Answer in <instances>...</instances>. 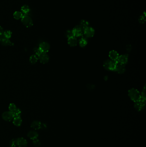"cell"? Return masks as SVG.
<instances>
[{
	"instance_id": "obj_6",
	"label": "cell",
	"mask_w": 146,
	"mask_h": 147,
	"mask_svg": "<svg viewBox=\"0 0 146 147\" xmlns=\"http://www.w3.org/2000/svg\"><path fill=\"white\" fill-rule=\"evenodd\" d=\"M84 32L85 37L87 38H91L94 35L95 31L93 28L87 27L84 29Z\"/></svg>"
},
{
	"instance_id": "obj_24",
	"label": "cell",
	"mask_w": 146,
	"mask_h": 147,
	"mask_svg": "<svg viewBox=\"0 0 146 147\" xmlns=\"http://www.w3.org/2000/svg\"><path fill=\"white\" fill-rule=\"evenodd\" d=\"M6 39H10L12 36V32L9 30H6L3 33Z\"/></svg>"
},
{
	"instance_id": "obj_26",
	"label": "cell",
	"mask_w": 146,
	"mask_h": 147,
	"mask_svg": "<svg viewBox=\"0 0 146 147\" xmlns=\"http://www.w3.org/2000/svg\"><path fill=\"white\" fill-rule=\"evenodd\" d=\"M34 52L35 53V55L37 56L39 58L42 54L43 53V52H42L41 50L39 47L35 48L34 50Z\"/></svg>"
},
{
	"instance_id": "obj_17",
	"label": "cell",
	"mask_w": 146,
	"mask_h": 147,
	"mask_svg": "<svg viewBox=\"0 0 146 147\" xmlns=\"http://www.w3.org/2000/svg\"><path fill=\"white\" fill-rule=\"evenodd\" d=\"M21 11L22 13H24V15H28L30 12V9L29 8V6L26 5H23L21 8Z\"/></svg>"
},
{
	"instance_id": "obj_14",
	"label": "cell",
	"mask_w": 146,
	"mask_h": 147,
	"mask_svg": "<svg viewBox=\"0 0 146 147\" xmlns=\"http://www.w3.org/2000/svg\"><path fill=\"white\" fill-rule=\"evenodd\" d=\"M68 43L69 45L71 47H75L77 45L78 41H77V39L75 37L73 36V37L68 38Z\"/></svg>"
},
{
	"instance_id": "obj_28",
	"label": "cell",
	"mask_w": 146,
	"mask_h": 147,
	"mask_svg": "<svg viewBox=\"0 0 146 147\" xmlns=\"http://www.w3.org/2000/svg\"><path fill=\"white\" fill-rule=\"evenodd\" d=\"M16 105L13 103L10 104L9 106V109L11 112H13L16 109Z\"/></svg>"
},
{
	"instance_id": "obj_19",
	"label": "cell",
	"mask_w": 146,
	"mask_h": 147,
	"mask_svg": "<svg viewBox=\"0 0 146 147\" xmlns=\"http://www.w3.org/2000/svg\"><path fill=\"white\" fill-rule=\"evenodd\" d=\"M13 123L16 126H20L22 123V120L20 117H14Z\"/></svg>"
},
{
	"instance_id": "obj_23",
	"label": "cell",
	"mask_w": 146,
	"mask_h": 147,
	"mask_svg": "<svg viewBox=\"0 0 146 147\" xmlns=\"http://www.w3.org/2000/svg\"><path fill=\"white\" fill-rule=\"evenodd\" d=\"M89 25V23L88 22H87V21L85 20H82L80 22V26L81 28H82L83 30L84 29H85V28H87V27H88Z\"/></svg>"
},
{
	"instance_id": "obj_33",
	"label": "cell",
	"mask_w": 146,
	"mask_h": 147,
	"mask_svg": "<svg viewBox=\"0 0 146 147\" xmlns=\"http://www.w3.org/2000/svg\"><path fill=\"white\" fill-rule=\"evenodd\" d=\"M46 125H45V124L44 123H41V128L40 129H45V128H46Z\"/></svg>"
},
{
	"instance_id": "obj_16",
	"label": "cell",
	"mask_w": 146,
	"mask_h": 147,
	"mask_svg": "<svg viewBox=\"0 0 146 147\" xmlns=\"http://www.w3.org/2000/svg\"><path fill=\"white\" fill-rule=\"evenodd\" d=\"M28 137L30 138V139H32V140H35L36 139L37 137H38V134L37 133V132H36L34 131H30L29 132L28 134Z\"/></svg>"
},
{
	"instance_id": "obj_15",
	"label": "cell",
	"mask_w": 146,
	"mask_h": 147,
	"mask_svg": "<svg viewBox=\"0 0 146 147\" xmlns=\"http://www.w3.org/2000/svg\"><path fill=\"white\" fill-rule=\"evenodd\" d=\"M41 123L40 122L36 120L32 122L31 125V127L34 129L37 130V129H40L41 128Z\"/></svg>"
},
{
	"instance_id": "obj_8",
	"label": "cell",
	"mask_w": 146,
	"mask_h": 147,
	"mask_svg": "<svg viewBox=\"0 0 146 147\" xmlns=\"http://www.w3.org/2000/svg\"><path fill=\"white\" fill-rule=\"evenodd\" d=\"M3 119L7 121H10L14 118V116L12 112L6 111L2 114Z\"/></svg>"
},
{
	"instance_id": "obj_10",
	"label": "cell",
	"mask_w": 146,
	"mask_h": 147,
	"mask_svg": "<svg viewBox=\"0 0 146 147\" xmlns=\"http://www.w3.org/2000/svg\"><path fill=\"white\" fill-rule=\"evenodd\" d=\"M128 60V55L127 54H125L119 56L117 60V62L119 63L125 65L127 63Z\"/></svg>"
},
{
	"instance_id": "obj_32",
	"label": "cell",
	"mask_w": 146,
	"mask_h": 147,
	"mask_svg": "<svg viewBox=\"0 0 146 147\" xmlns=\"http://www.w3.org/2000/svg\"><path fill=\"white\" fill-rule=\"evenodd\" d=\"M139 22L140 23H143L145 21V15H144V16L142 15V16H141L139 18Z\"/></svg>"
},
{
	"instance_id": "obj_30",
	"label": "cell",
	"mask_w": 146,
	"mask_h": 147,
	"mask_svg": "<svg viewBox=\"0 0 146 147\" xmlns=\"http://www.w3.org/2000/svg\"><path fill=\"white\" fill-rule=\"evenodd\" d=\"M17 145L16 144V139H13L10 141V147H16Z\"/></svg>"
},
{
	"instance_id": "obj_34",
	"label": "cell",
	"mask_w": 146,
	"mask_h": 147,
	"mask_svg": "<svg viewBox=\"0 0 146 147\" xmlns=\"http://www.w3.org/2000/svg\"><path fill=\"white\" fill-rule=\"evenodd\" d=\"M4 30H3V28H2V27L0 26V35L3 34L4 33Z\"/></svg>"
},
{
	"instance_id": "obj_2",
	"label": "cell",
	"mask_w": 146,
	"mask_h": 147,
	"mask_svg": "<svg viewBox=\"0 0 146 147\" xmlns=\"http://www.w3.org/2000/svg\"><path fill=\"white\" fill-rule=\"evenodd\" d=\"M117 63V61H113L110 60H107L104 62V67L106 69L115 71L116 64Z\"/></svg>"
},
{
	"instance_id": "obj_1",
	"label": "cell",
	"mask_w": 146,
	"mask_h": 147,
	"mask_svg": "<svg viewBox=\"0 0 146 147\" xmlns=\"http://www.w3.org/2000/svg\"><path fill=\"white\" fill-rule=\"evenodd\" d=\"M128 95L131 99L135 102L142 99L140 93L137 89H130L128 91Z\"/></svg>"
},
{
	"instance_id": "obj_7",
	"label": "cell",
	"mask_w": 146,
	"mask_h": 147,
	"mask_svg": "<svg viewBox=\"0 0 146 147\" xmlns=\"http://www.w3.org/2000/svg\"><path fill=\"white\" fill-rule=\"evenodd\" d=\"M39 48L43 53H46L49 52V44L47 42H42L40 44Z\"/></svg>"
},
{
	"instance_id": "obj_13",
	"label": "cell",
	"mask_w": 146,
	"mask_h": 147,
	"mask_svg": "<svg viewBox=\"0 0 146 147\" xmlns=\"http://www.w3.org/2000/svg\"><path fill=\"white\" fill-rule=\"evenodd\" d=\"M109 56L110 58H111V60L113 61H116L118 59L119 57V54L116 51H111L110 52Z\"/></svg>"
},
{
	"instance_id": "obj_5",
	"label": "cell",
	"mask_w": 146,
	"mask_h": 147,
	"mask_svg": "<svg viewBox=\"0 0 146 147\" xmlns=\"http://www.w3.org/2000/svg\"><path fill=\"white\" fill-rule=\"evenodd\" d=\"M83 29L80 26L75 27L73 30L74 36L76 37H79L83 34Z\"/></svg>"
},
{
	"instance_id": "obj_18",
	"label": "cell",
	"mask_w": 146,
	"mask_h": 147,
	"mask_svg": "<svg viewBox=\"0 0 146 147\" xmlns=\"http://www.w3.org/2000/svg\"><path fill=\"white\" fill-rule=\"evenodd\" d=\"M0 41L1 42V44L3 46H12L13 45V44L10 41L9 39H6V38H5Z\"/></svg>"
},
{
	"instance_id": "obj_20",
	"label": "cell",
	"mask_w": 146,
	"mask_h": 147,
	"mask_svg": "<svg viewBox=\"0 0 146 147\" xmlns=\"http://www.w3.org/2000/svg\"><path fill=\"white\" fill-rule=\"evenodd\" d=\"M38 60H39V58L34 54V55H32L30 57L29 61H30V63L31 64H35L37 62Z\"/></svg>"
},
{
	"instance_id": "obj_27",
	"label": "cell",
	"mask_w": 146,
	"mask_h": 147,
	"mask_svg": "<svg viewBox=\"0 0 146 147\" xmlns=\"http://www.w3.org/2000/svg\"><path fill=\"white\" fill-rule=\"evenodd\" d=\"M66 35L67 38H70L74 36L73 30H68L66 33Z\"/></svg>"
},
{
	"instance_id": "obj_21",
	"label": "cell",
	"mask_w": 146,
	"mask_h": 147,
	"mask_svg": "<svg viewBox=\"0 0 146 147\" xmlns=\"http://www.w3.org/2000/svg\"><path fill=\"white\" fill-rule=\"evenodd\" d=\"M23 16V15L22 12L19 11H16L13 14V17L16 20H19L20 19H22Z\"/></svg>"
},
{
	"instance_id": "obj_25",
	"label": "cell",
	"mask_w": 146,
	"mask_h": 147,
	"mask_svg": "<svg viewBox=\"0 0 146 147\" xmlns=\"http://www.w3.org/2000/svg\"><path fill=\"white\" fill-rule=\"evenodd\" d=\"M13 116H14V117H20L21 114V111L18 108H16L15 111L12 112Z\"/></svg>"
},
{
	"instance_id": "obj_12",
	"label": "cell",
	"mask_w": 146,
	"mask_h": 147,
	"mask_svg": "<svg viewBox=\"0 0 146 147\" xmlns=\"http://www.w3.org/2000/svg\"><path fill=\"white\" fill-rule=\"evenodd\" d=\"M39 59L42 63H47L49 61V56L47 54L43 53L39 57Z\"/></svg>"
},
{
	"instance_id": "obj_9",
	"label": "cell",
	"mask_w": 146,
	"mask_h": 147,
	"mask_svg": "<svg viewBox=\"0 0 146 147\" xmlns=\"http://www.w3.org/2000/svg\"><path fill=\"white\" fill-rule=\"evenodd\" d=\"M16 140L17 145L18 147H26L27 145V141L23 138H18Z\"/></svg>"
},
{
	"instance_id": "obj_3",
	"label": "cell",
	"mask_w": 146,
	"mask_h": 147,
	"mask_svg": "<svg viewBox=\"0 0 146 147\" xmlns=\"http://www.w3.org/2000/svg\"><path fill=\"white\" fill-rule=\"evenodd\" d=\"M22 23L27 28H30L33 25L31 18L28 15H24L21 19Z\"/></svg>"
},
{
	"instance_id": "obj_29",
	"label": "cell",
	"mask_w": 146,
	"mask_h": 147,
	"mask_svg": "<svg viewBox=\"0 0 146 147\" xmlns=\"http://www.w3.org/2000/svg\"><path fill=\"white\" fill-rule=\"evenodd\" d=\"M141 97V99L142 100H144L145 101L146 100V87H145V86H144V88L142 90Z\"/></svg>"
},
{
	"instance_id": "obj_22",
	"label": "cell",
	"mask_w": 146,
	"mask_h": 147,
	"mask_svg": "<svg viewBox=\"0 0 146 147\" xmlns=\"http://www.w3.org/2000/svg\"><path fill=\"white\" fill-rule=\"evenodd\" d=\"M87 39L85 38H81L79 40V44L81 47H84L87 44Z\"/></svg>"
},
{
	"instance_id": "obj_11",
	"label": "cell",
	"mask_w": 146,
	"mask_h": 147,
	"mask_svg": "<svg viewBox=\"0 0 146 147\" xmlns=\"http://www.w3.org/2000/svg\"><path fill=\"white\" fill-rule=\"evenodd\" d=\"M125 70L126 68L124 65L117 62L115 71L117 72L118 73L122 74L125 72Z\"/></svg>"
},
{
	"instance_id": "obj_4",
	"label": "cell",
	"mask_w": 146,
	"mask_h": 147,
	"mask_svg": "<svg viewBox=\"0 0 146 147\" xmlns=\"http://www.w3.org/2000/svg\"><path fill=\"white\" fill-rule=\"evenodd\" d=\"M145 105V101L144 100H141L135 102L134 107L138 111H141L144 108Z\"/></svg>"
},
{
	"instance_id": "obj_31",
	"label": "cell",
	"mask_w": 146,
	"mask_h": 147,
	"mask_svg": "<svg viewBox=\"0 0 146 147\" xmlns=\"http://www.w3.org/2000/svg\"><path fill=\"white\" fill-rule=\"evenodd\" d=\"M33 144L35 147H39L40 145V142L39 140L36 139H35L33 141Z\"/></svg>"
}]
</instances>
